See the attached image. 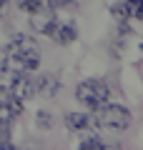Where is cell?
I'll use <instances>...</instances> for the list:
<instances>
[{
    "label": "cell",
    "mask_w": 143,
    "mask_h": 150,
    "mask_svg": "<svg viewBox=\"0 0 143 150\" xmlns=\"http://www.w3.org/2000/svg\"><path fill=\"white\" fill-rule=\"evenodd\" d=\"M43 8H45V0H20V10L30 13V15L43 13Z\"/></svg>",
    "instance_id": "8"
},
{
    "label": "cell",
    "mask_w": 143,
    "mask_h": 150,
    "mask_svg": "<svg viewBox=\"0 0 143 150\" xmlns=\"http://www.w3.org/2000/svg\"><path fill=\"white\" fill-rule=\"evenodd\" d=\"M50 38H53L55 43H60V45H68V43L75 40V28L70 25V23H55L53 30H50Z\"/></svg>",
    "instance_id": "5"
},
{
    "label": "cell",
    "mask_w": 143,
    "mask_h": 150,
    "mask_svg": "<svg viewBox=\"0 0 143 150\" xmlns=\"http://www.w3.org/2000/svg\"><path fill=\"white\" fill-rule=\"evenodd\" d=\"M78 150H106V148H103V143H101L98 138H88V140H83V143H80Z\"/></svg>",
    "instance_id": "9"
},
{
    "label": "cell",
    "mask_w": 143,
    "mask_h": 150,
    "mask_svg": "<svg viewBox=\"0 0 143 150\" xmlns=\"http://www.w3.org/2000/svg\"><path fill=\"white\" fill-rule=\"evenodd\" d=\"M40 65V50L30 38L15 35L5 48V70L10 73H33Z\"/></svg>",
    "instance_id": "1"
},
{
    "label": "cell",
    "mask_w": 143,
    "mask_h": 150,
    "mask_svg": "<svg viewBox=\"0 0 143 150\" xmlns=\"http://www.w3.org/2000/svg\"><path fill=\"white\" fill-rule=\"evenodd\" d=\"M0 150H13V148H10V143H0Z\"/></svg>",
    "instance_id": "12"
},
{
    "label": "cell",
    "mask_w": 143,
    "mask_h": 150,
    "mask_svg": "<svg viewBox=\"0 0 143 150\" xmlns=\"http://www.w3.org/2000/svg\"><path fill=\"white\" fill-rule=\"evenodd\" d=\"M95 123L108 130H126L131 125V112L123 105H103V108H98Z\"/></svg>",
    "instance_id": "3"
},
{
    "label": "cell",
    "mask_w": 143,
    "mask_h": 150,
    "mask_svg": "<svg viewBox=\"0 0 143 150\" xmlns=\"http://www.w3.org/2000/svg\"><path fill=\"white\" fill-rule=\"evenodd\" d=\"M65 125L70 130H85V128H90V118L83 115V112H68L65 115Z\"/></svg>",
    "instance_id": "6"
},
{
    "label": "cell",
    "mask_w": 143,
    "mask_h": 150,
    "mask_svg": "<svg viewBox=\"0 0 143 150\" xmlns=\"http://www.w3.org/2000/svg\"><path fill=\"white\" fill-rule=\"evenodd\" d=\"M20 112H23V100H15V98L0 100V143H8V140H10L13 120H15V115H20Z\"/></svg>",
    "instance_id": "4"
},
{
    "label": "cell",
    "mask_w": 143,
    "mask_h": 150,
    "mask_svg": "<svg viewBox=\"0 0 143 150\" xmlns=\"http://www.w3.org/2000/svg\"><path fill=\"white\" fill-rule=\"evenodd\" d=\"M123 10H126L128 18H136V20H141V18H143V0H126Z\"/></svg>",
    "instance_id": "7"
},
{
    "label": "cell",
    "mask_w": 143,
    "mask_h": 150,
    "mask_svg": "<svg viewBox=\"0 0 143 150\" xmlns=\"http://www.w3.org/2000/svg\"><path fill=\"white\" fill-rule=\"evenodd\" d=\"M75 98L78 103H83L90 110H98V108L108 105V98H111V90L103 80H83L78 88H75Z\"/></svg>",
    "instance_id": "2"
},
{
    "label": "cell",
    "mask_w": 143,
    "mask_h": 150,
    "mask_svg": "<svg viewBox=\"0 0 143 150\" xmlns=\"http://www.w3.org/2000/svg\"><path fill=\"white\" fill-rule=\"evenodd\" d=\"M45 3L53 8V10H60V8H65V5H73V0H45Z\"/></svg>",
    "instance_id": "10"
},
{
    "label": "cell",
    "mask_w": 143,
    "mask_h": 150,
    "mask_svg": "<svg viewBox=\"0 0 143 150\" xmlns=\"http://www.w3.org/2000/svg\"><path fill=\"white\" fill-rule=\"evenodd\" d=\"M8 13V0H0V18Z\"/></svg>",
    "instance_id": "11"
}]
</instances>
